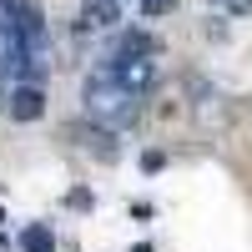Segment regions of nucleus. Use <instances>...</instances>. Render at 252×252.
I'll return each mask as SVG.
<instances>
[{"label":"nucleus","instance_id":"nucleus-1","mask_svg":"<svg viewBox=\"0 0 252 252\" xmlns=\"http://www.w3.org/2000/svg\"><path fill=\"white\" fill-rule=\"evenodd\" d=\"M81 101H86V116L101 121V126H126V121H136V111H141V91H131L111 66L86 76Z\"/></svg>","mask_w":252,"mask_h":252},{"label":"nucleus","instance_id":"nucleus-2","mask_svg":"<svg viewBox=\"0 0 252 252\" xmlns=\"http://www.w3.org/2000/svg\"><path fill=\"white\" fill-rule=\"evenodd\" d=\"M71 136H81V146L96 157V161H116L121 152H116V136H111V126H101V121H91V126H71Z\"/></svg>","mask_w":252,"mask_h":252},{"label":"nucleus","instance_id":"nucleus-3","mask_svg":"<svg viewBox=\"0 0 252 252\" xmlns=\"http://www.w3.org/2000/svg\"><path fill=\"white\" fill-rule=\"evenodd\" d=\"M5 106H10V121H40V111H46V96H40V86H15Z\"/></svg>","mask_w":252,"mask_h":252},{"label":"nucleus","instance_id":"nucleus-4","mask_svg":"<svg viewBox=\"0 0 252 252\" xmlns=\"http://www.w3.org/2000/svg\"><path fill=\"white\" fill-rule=\"evenodd\" d=\"M121 20V0H81V26L86 31H106Z\"/></svg>","mask_w":252,"mask_h":252},{"label":"nucleus","instance_id":"nucleus-5","mask_svg":"<svg viewBox=\"0 0 252 252\" xmlns=\"http://www.w3.org/2000/svg\"><path fill=\"white\" fill-rule=\"evenodd\" d=\"M121 81H126V86H131V91H146V86H152V61H136V56H116V66H111Z\"/></svg>","mask_w":252,"mask_h":252},{"label":"nucleus","instance_id":"nucleus-6","mask_svg":"<svg viewBox=\"0 0 252 252\" xmlns=\"http://www.w3.org/2000/svg\"><path fill=\"white\" fill-rule=\"evenodd\" d=\"M20 252H56V232L46 222H31L26 232H20Z\"/></svg>","mask_w":252,"mask_h":252},{"label":"nucleus","instance_id":"nucleus-7","mask_svg":"<svg viewBox=\"0 0 252 252\" xmlns=\"http://www.w3.org/2000/svg\"><path fill=\"white\" fill-rule=\"evenodd\" d=\"M116 56H136V61H152V56H157V40L146 35V31H131V35H121Z\"/></svg>","mask_w":252,"mask_h":252},{"label":"nucleus","instance_id":"nucleus-8","mask_svg":"<svg viewBox=\"0 0 252 252\" xmlns=\"http://www.w3.org/2000/svg\"><path fill=\"white\" fill-rule=\"evenodd\" d=\"M66 207H76V212H86V207H91V192H86V187H76V192H66Z\"/></svg>","mask_w":252,"mask_h":252},{"label":"nucleus","instance_id":"nucleus-9","mask_svg":"<svg viewBox=\"0 0 252 252\" xmlns=\"http://www.w3.org/2000/svg\"><path fill=\"white\" fill-rule=\"evenodd\" d=\"M141 10L146 15H166V10H177V0H141Z\"/></svg>","mask_w":252,"mask_h":252},{"label":"nucleus","instance_id":"nucleus-10","mask_svg":"<svg viewBox=\"0 0 252 252\" xmlns=\"http://www.w3.org/2000/svg\"><path fill=\"white\" fill-rule=\"evenodd\" d=\"M161 161H166L161 152H146V157H141V166H146V172H161Z\"/></svg>","mask_w":252,"mask_h":252},{"label":"nucleus","instance_id":"nucleus-11","mask_svg":"<svg viewBox=\"0 0 252 252\" xmlns=\"http://www.w3.org/2000/svg\"><path fill=\"white\" fill-rule=\"evenodd\" d=\"M222 5H232V10H247V5H252V0H222Z\"/></svg>","mask_w":252,"mask_h":252}]
</instances>
